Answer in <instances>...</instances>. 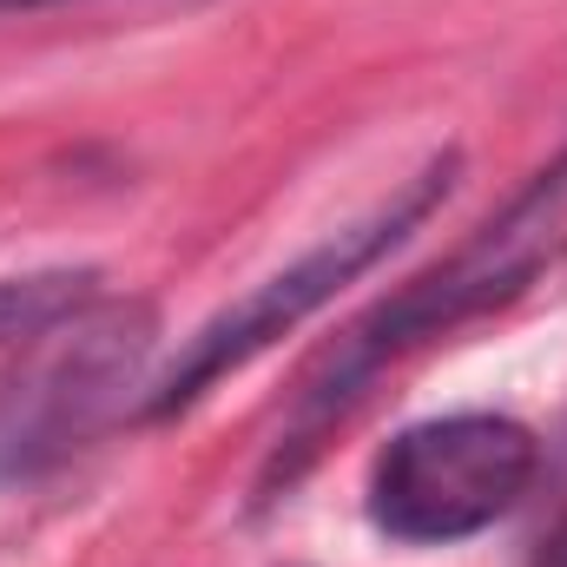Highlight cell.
<instances>
[{
    "instance_id": "cell-1",
    "label": "cell",
    "mask_w": 567,
    "mask_h": 567,
    "mask_svg": "<svg viewBox=\"0 0 567 567\" xmlns=\"http://www.w3.org/2000/svg\"><path fill=\"white\" fill-rule=\"evenodd\" d=\"M561 225H567V145L555 152V165H542L475 238H462L442 265H429L423 278H410L403 290H390L377 310H363V317L310 363V377H303V390H297V403H290V416H284V429H278V449H271V462H265V495L290 488V482L310 468V455H317V442L330 435V423L350 416L357 396H363L396 357H410V350H423L435 337L475 323L482 310L522 297L528 284L542 278L548 251L561 245Z\"/></svg>"
},
{
    "instance_id": "cell-2",
    "label": "cell",
    "mask_w": 567,
    "mask_h": 567,
    "mask_svg": "<svg viewBox=\"0 0 567 567\" xmlns=\"http://www.w3.org/2000/svg\"><path fill=\"white\" fill-rule=\"evenodd\" d=\"M455 178H462V152H455V145H449V152H429L423 165H416L390 198H377L363 218L337 225V231L317 238L303 258H290L284 271H271L265 284H251L238 303H225L218 317H205V323L178 343V357L145 383L140 416L145 423L185 416V410H192L198 396H212L225 377H238L245 363H258V357H265L271 343H284L290 330H303L323 303H337L363 271H377L396 245H410L429 218L449 205Z\"/></svg>"
},
{
    "instance_id": "cell-3",
    "label": "cell",
    "mask_w": 567,
    "mask_h": 567,
    "mask_svg": "<svg viewBox=\"0 0 567 567\" xmlns=\"http://www.w3.org/2000/svg\"><path fill=\"white\" fill-rule=\"evenodd\" d=\"M158 317L145 303H80L20 343L0 377V488H27L80 455L126 403H145Z\"/></svg>"
},
{
    "instance_id": "cell-4",
    "label": "cell",
    "mask_w": 567,
    "mask_h": 567,
    "mask_svg": "<svg viewBox=\"0 0 567 567\" xmlns=\"http://www.w3.org/2000/svg\"><path fill=\"white\" fill-rule=\"evenodd\" d=\"M542 475L535 429L502 410H449L396 429L363 482L370 528L403 548H455L508 522Z\"/></svg>"
},
{
    "instance_id": "cell-5",
    "label": "cell",
    "mask_w": 567,
    "mask_h": 567,
    "mask_svg": "<svg viewBox=\"0 0 567 567\" xmlns=\"http://www.w3.org/2000/svg\"><path fill=\"white\" fill-rule=\"evenodd\" d=\"M100 297V271L86 265H53V271H20L0 278V343H27L47 323H60L66 310Z\"/></svg>"
},
{
    "instance_id": "cell-6",
    "label": "cell",
    "mask_w": 567,
    "mask_h": 567,
    "mask_svg": "<svg viewBox=\"0 0 567 567\" xmlns=\"http://www.w3.org/2000/svg\"><path fill=\"white\" fill-rule=\"evenodd\" d=\"M40 7H66V0H0V20L7 13H40Z\"/></svg>"
}]
</instances>
